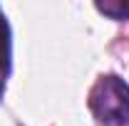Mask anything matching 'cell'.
I'll return each mask as SVG.
<instances>
[{
	"instance_id": "3",
	"label": "cell",
	"mask_w": 129,
	"mask_h": 126,
	"mask_svg": "<svg viewBox=\"0 0 129 126\" xmlns=\"http://www.w3.org/2000/svg\"><path fill=\"white\" fill-rule=\"evenodd\" d=\"M104 15H112L114 20H124V17H129V3H99L97 5Z\"/></svg>"
},
{
	"instance_id": "1",
	"label": "cell",
	"mask_w": 129,
	"mask_h": 126,
	"mask_svg": "<svg viewBox=\"0 0 129 126\" xmlns=\"http://www.w3.org/2000/svg\"><path fill=\"white\" fill-rule=\"evenodd\" d=\"M89 109L102 126H127L129 84L119 77H102L89 92Z\"/></svg>"
},
{
	"instance_id": "2",
	"label": "cell",
	"mask_w": 129,
	"mask_h": 126,
	"mask_svg": "<svg viewBox=\"0 0 129 126\" xmlns=\"http://www.w3.org/2000/svg\"><path fill=\"white\" fill-rule=\"evenodd\" d=\"M8 57H10V42H8V25H5V20L0 15V87H3V82L8 77Z\"/></svg>"
}]
</instances>
